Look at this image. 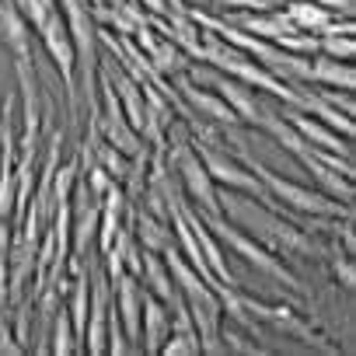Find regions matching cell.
<instances>
[{
  "mask_svg": "<svg viewBox=\"0 0 356 356\" xmlns=\"http://www.w3.org/2000/svg\"><path fill=\"white\" fill-rule=\"evenodd\" d=\"M220 217H227L238 227H248L252 238L262 248H269L276 259H283V255L286 259H318L321 255V245L304 227H297L283 213H273V207L255 203V196H241L231 189L220 200Z\"/></svg>",
  "mask_w": 356,
  "mask_h": 356,
  "instance_id": "obj_1",
  "label": "cell"
},
{
  "mask_svg": "<svg viewBox=\"0 0 356 356\" xmlns=\"http://www.w3.org/2000/svg\"><path fill=\"white\" fill-rule=\"evenodd\" d=\"M200 32H203V49H200V60H203V63H210L213 70H220V74H227V77H234V81H241V84H248V88H262V91H269L273 98H283L286 105L300 108V91H297V84L280 81V77L269 74L262 63H255L252 56H245V53L234 49L231 42H224L217 32H210V29H200Z\"/></svg>",
  "mask_w": 356,
  "mask_h": 356,
  "instance_id": "obj_2",
  "label": "cell"
},
{
  "mask_svg": "<svg viewBox=\"0 0 356 356\" xmlns=\"http://www.w3.org/2000/svg\"><path fill=\"white\" fill-rule=\"evenodd\" d=\"M245 164H248V171H255V178L262 182V189L269 193V200H283V207L300 213V217H353V207H346V203H339V200H332L325 193L304 189L297 182H286V178L273 175L255 157H245Z\"/></svg>",
  "mask_w": 356,
  "mask_h": 356,
  "instance_id": "obj_3",
  "label": "cell"
},
{
  "mask_svg": "<svg viewBox=\"0 0 356 356\" xmlns=\"http://www.w3.org/2000/svg\"><path fill=\"white\" fill-rule=\"evenodd\" d=\"M196 213H200V210H196ZM200 217H203V224H207V227L213 231V238H217V241H224V245H227V248H231L234 255H241V259H245L248 266H255L259 273H266V276L280 280L283 286H290V290L304 293L300 280H297V276H293V273H290V269L283 266V259H276V255H273L269 248H262V245H259V241H255L252 234H245V231H241L238 224H231L227 217H207V213H200Z\"/></svg>",
  "mask_w": 356,
  "mask_h": 356,
  "instance_id": "obj_4",
  "label": "cell"
},
{
  "mask_svg": "<svg viewBox=\"0 0 356 356\" xmlns=\"http://www.w3.org/2000/svg\"><path fill=\"white\" fill-rule=\"evenodd\" d=\"M168 168H175L178 182L186 186V193H189V200H193V207H196L200 213H207V217H220V196H217V186H213L210 171L203 168V161H200V154L193 150L189 140L175 143V154L168 157Z\"/></svg>",
  "mask_w": 356,
  "mask_h": 356,
  "instance_id": "obj_5",
  "label": "cell"
},
{
  "mask_svg": "<svg viewBox=\"0 0 356 356\" xmlns=\"http://www.w3.org/2000/svg\"><path fill=\"white\" fill-rule=\"evenodd\" d=\"M196 154H200L203 168L210 171L213 186H224V189H234V193H248V196H255L259 203L273 207L269 193L262 189V182L255 178V171H248L245 164H238V161H234L231 154H224L217 143H196Z\"/></svg>",
  "mask_w": 356,
  "mask_h": 356,
  "instance_id": "obj_6",
  "label": "cell"
},
{
  "mask_svg": "<svg viewBox=\"0 0 356 356\" xmlns=\"http://www.w3.org/2000/svg\"><path fill=\"white\" fill-rule=\"evenodd\" d=\"M35 32L42 35V46L49 49L53 63L60 67V77H63V84H67L70 115H74V112H77V91H74V81H77V53H74V39H70V32H67L63 15L53 8V11L46 15V22H42Z\"/></svg>",
  "mask_w": 356,
  "mask_h": 356,
  "instance_id": "obj_7",
  "label": "cell"
},
{
  "mask_svg": "<svg viewBox=\"0 0 356 356\" xmlns=\"http://www.w3.org/2000/svg\"><path fill=\"white\" fill-rule=\"evenodd\" d=\"M175 84H178V91H182L186 105H189V115L200 112V115H207V119L217 122V126H234V122H238V115L231 112V105H227L217 91H210V88H203V84H193V81L186 77V70L175 74Z\"/></svg>",
  "mask_w": 356,
  "mask_h": 356,
  "instance_id": "obj_8",
  "label": "cell"
},
{
  "mask_svg": "<svg viewBox=\"0 0 356 356\" xmlns=\"http://www.w3.org/2000/svg\"><path fill=\"white\" fill-rule=\"evenodd\" d=\"M171 332V311L164 300H157L150 290H143L140 297V342H143V353H161V342L168 339Z\"/></svg>",
  "mask_w": 356,
  "mask_h": 356,
  "instance_id": "obj_9",
  "label": "cell"
},
{
  "mask_svg": "<svg viewBox=\"0 0 356 356\" xmlns=\"http://www.w3.org/2000/svg\"><path fill=\"white\" fill-rule=\"evenodd\" d=\"M0 39L11 49L15 63H32V25L15 8V0H0Z\"/></svg>",
  "mask_w": 356,
  "mask_h": 356,
  "instance_id": "obj_10",
  "label": "cell"
},
{
  "mask_svg": "<svg viewBox=\"0 0 356 356\" xmlns=\"http://www.w3.org/2000/svg\"><path fill=\"white\" fill-rule=\"evenodd\" d=\"M286 122L314 147V150H332V154H339V157H353V147H349V140H339V133L335 129H328L325 122H318V119H311L307 112H290L286 115Z\"/></svg>",
  "mask_w": 356,
  "mask_h": 356,
  "instance_id": "obj_11",
  "label": "cell"
},
{
  "mask_svg": "<svg viewBox=\"0 0 356 356\" xmlns=\"http://www.w3.org/2000/svg\"><path fill=\"white\" fill-rule=\"evenodd\" d=\"M297 161L314 175V182L321 186V193H325V196H332V200H339V203H346V207L353 203V178H346V175H339L335 168H328L325 161H318V154H314L311 147H307Z\"/></svg>",
  "mask_w": 356,
  "mask_h": 356,
  "instance_id": "obj_12",
  "label": "cell"
},
{
  "mask_svg": "<svg viewBox=\"0 0 356 356\" xmlns=\"http://www.w3.org/2000/svg\"><path fill=\"white\" fill-rule=\"evenodd\" d=\"M307 81L311 84H325V88H342L353 91L356 88V70L349 60H332V56H314L307 63Z\"/></svg>",
  "mask_w": 356,
  "mask_h": 356,
  "instance_id": "obj_13",
  "label": "cell"
},
{
  "mask_svg": "<svg viewBox=\"0 0 356 356\" xmlns=\"http://www.w3.org/2000/svg\"><path fill=\"white\" fill-rule=\"evenodd\" d=\"M136 280H143L147 290H150L157 300H164V304H168V297L175 293V283H171V273H168L161 252H147V248L140 252V276H136Z\"/></svg>",
  "mask_w": 356,
  "mask_h": 356,
  "instance_id": "obj_14",
  "label": "cell"
},
{
  "mask_svg": "<svg viewBox=\"0 0 356 356\" xmlns=\"http://www.w3.org/2000/svg\"><path fill=\"white\" fill-rule=\"evenodd\" d=\"M283 15L290 18V25H293L297 32H311V35H318V32L335 18V11L314 4V0H286V11H283Z\"/></svg>",
  "mask_w": 356,
  "mask_h": 356,
  "instance_id": "obj_15",
  "label": "cell"
},
{
  "mask_svg": "<svg viewBox=\"0 0 356 356\" xmlns=\"http://www.w3.org/2000/svg\"><path fill=\"white\" fill-rule=\"evenodd\" d=\"M133 220H136V241L147 252H164L171 245V227L168 220H157L154 213H147L143 207H133Z\"/></svg>",
  "mask_w": 356,
  "mask_h": 356,
  "instance_id": "obj_16",
  "label": "cell"
},
{
  "mask_svg": "<svg viewBox=\"0 0 356 356\" xmlns=\"http://www.w3.org/2000/svg\"><path fill=\"white\" fill-rule=\"evenodd\" d=\"M300 112L318 115V122H325L328 129H335V133H342L346 140H353V119L342 115L339 108H332V105H328L325 98H318L314 91H300Z\"/></svg>",
  "mask_w": 356,
  "mask_h": 356,
  "instance_id": "obj_17",
  "label": "cell"
},
{
  "mask_svg": "<svg viewBox=\"0 0 356 356\" xmlns=\"http://www.w3.org/2000/svg\"><path fill=\"white\" fill-rule=\"evenodd\" d=\"M49 353H56V356L81 353V346H77V335H74V325H70V314H67V307H60V311H56V318H53V328H49Z\"/></svg>",
  "mask_w": 356,
  "mask_h": 356,
  "instance_id": "obj_18",
  "label": "cell"
},
{
  "mask_svg": "<svg viewBox=\"0 0 356 356\" xmlns=\"http://www.w3.org/2000/svg\"><path fill=\"white\" fill-rule=\"evenodd\" d=\"M77 178H81L77 161H70V164H63V168L53 171V189H49V193H53V207L70 200V193H74V186H77Z\"/></svg>",
  "mask_w": 356,
  "mask_h": 356,
  "instance_id": "obj_19",
  "label": "cell"
},
{
  "mask_svg": "<svg viewBox=\"0 0 356 356\" xmlns=\"http://www.w3.org/2000/svg\"><path fill=\"white\" fill-rule=\"evenodd\" d=\"M95 161L115 178V182H122V178H126V171H129V157L122 154V150H115L112 143H98V150H95Z\"/></svg>",
  "mask_w": 356,
  "mask_h": 356,
  "instance_id": "obj_20",
  "label": "cell"
},
{
  "mask_svg": "<svg viewBox=\"0 0 356 356\" xmlns=\"http://www.w3.org/2000/svg\"><path fill=\"white\" fill-rule=\"evenodd\" d=\"M318 53L332 56V60H353L356 42H353V35H318Z\"/></svg>",
  "mask_w": 356,
  "mask_h": 356,
  "instance_id": "obj_21",
  "label": "cell"
},
{
  "mask_svg": "<svg viewBox=\"0 0 356 356\" xmlns=\"http://www.w3.org/2000/svg\"><path fill=\"white\" fill-rule=\"evenodd\" d=\"M164 356H200V339L186 335V332H168V339L161 342Z\"/></svg>",
  "mask_w": 356,
  "mask_h": 356,
  "instance_id": "obj_22",
  "label": "cell"
},
{
  "mask_svg": "<svg viewBox=\"0 0 356 356\" xmlns=\"http://www.w3.org/2000/svg\"><path fill=\"white\" fill-rule=\"evenodd\" d=\"M220 342H224V353H245V356H266V353H269L266 346L248 342V339H245L241 332H234V328L220 332Z\"/></svg>",
  "mask_w": 356,
  "mask_h": 356,
  "instance_id": "obj_23",
  "label": "cell"
},
{
  "mask_svg": "<svg viewBox=\"0 0 356 356\" xmlns=\"http://www.w3.org/2000/svg\"><path fill=\"white\" fill-rule=\"evenodd\" d=\"M332 273H335V280L346 286V290H353L356 286V273H353V255H346V252H332Z\"/></svg>",
  "mask_w": 356,
  "mask_h": 356,
  "instance_id": "obj_24",
  "label": "cell"
},
{
  "mask_svg": "<svg viewBox=\"0 0 356 356\" xmlns=\"http://www.w3.org/2000/svg\"><path fill=\"white\" fill-rule=\"evenodd\" d=\"M318 98H325V102H328L332 108H339L342 115H353V91H342V88H339V91H321Z\"/></svg>",
  "mask_w": 356,
  "mask_h": 356,
  "instance_id": "obj_25",
  "label": "cell"
},
{
  "mask_svg": "<svg viewBox=\"0 0 356 356\" xmlns=\"http://www.w3.org/2000/svg\"><path fill=\"white\" fill-rule=\"evenodd\" d=\"M217 8H238V11H266L273 8L269 0H213Z\"/></svg>",
  "mask_w": 356,
  "mask_h": 356,
  "instance_id": "obj_26",
  "label": "cell"
}]
</instances>
